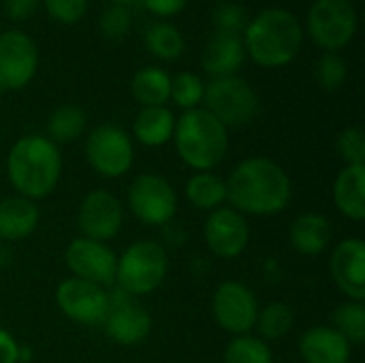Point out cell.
<instances>
[{"label":"cell","mask_w":365,"mask_h":363,"mask_svg":"<svg viewBox=\"0 0 365 363\" xmlns=\"http://www.w3.org/2000/svg\"><path fill=\"white\" fill-rule=\"evenodd\" d=\"M334 203L338 212L353 220L365 218V165H344L334 182Z\"/></svg>","instance_id":"7402d4cb"},{"label":"cell","mask_w":365,"mask_h":363,"mask_svg":"<svg viewBox=\"0 0 365 363\" xmlns=\"http://www.w3.org/2000/svg\"><path fill=\"white\" fill-rule=\"evenodd\" d=\"M130 92L141 107H165L171 96V75L160 66H143L133 75Z\"/></svg>","instance_id":"d4e9b609"},{"label":"cell","mask_w":365,"mask_h":363,"mask_svg":"<svg viewBox=\"0 0 365 363\" xmlns=\"http://www.w3.org/2000/svg\"><path fill=\"white\" fill-rule=\"evenodd\" d=\"M175 116L169 107H141L133 120V137L145 148H160L173 139Z\"/></svg>","instance_id":"603a6c76"},{"label":"cell","mask_w":365,"mask_h":363,"mask_svg":"<svg viewBox=\"0 0 365 363\" xmlns=\"http://www.w3.org/2000/svg\"><path fill=\"white\" fill-rule=\"evenodd\" d=\"M186 201L201 210V212H214L222 205H227V184L220 175L212 171H197L186 180L184 186Z\"/></svg>","instance_id":"cb8c5ba5"},{"label":"cell","mask_w":365,"mask_h":363,"mask_svg":"<svg viewBox=\"0 0 365 363\" xmlns=\"http://www.w3.org/2000/svg\"><path fill=\"white\" fill-rule=\"evenodd\" d=\"M143 43H145V49L158 58V60H178L184 49H186V41H184V34L169 21H154L145 28V34H143Z\"/></svg>","instance_id":"4316f807"},{"label":"cell","mask_w":365,"mask_h":363,"mask_svg":"<svg viewBox=\"0 0 365 363\" xmlns=\"http://www.w3.org/2000/svg\"><path fill=\"white\" fill-rule=\"evenodd\" d=\"M130 24H133V17H130L128 6H120V4L107 6L103 11L101 19H98L101 34L107 41H120V39H124L128 34V30H130Z\"/></svg>","instance_id":"e575fe53"},{"label":"cell","mask_w":365,"mask_h":363,"mask_svg":"<svg viewBox=\"0 0 365 363\" xmlns=\"http://www.w3.org/2000/svg\"><path fill=\"white\" fill-rule=\"evenodd\" d=\"M336 150L344 165H365V135L361 126H346L336 137Z\"/></svg>","instance_id":"d6a6232c"},{"label":"cell","mask_w":365,"mask_h":363,"mask_svg":"<svg viewBox=\"0 0 365 363\" xmlns=\"http://www.w3.org/2000/svg\"><path fill=\"white\" fill-rule=\"evenodd\" d=\"M331 235H334L331 223L317 212L299 214L289 229V242L293 250L304 257L323 255L331 244Z\"/></svg>","instance_id":"44dd1931"},{"label":"cell","mask_w":365,"mask_h":363,"mask_svg":"<svg viewBox=\"0 0 365 363\" xmlns=\"http://www.w3.org/2000/svg\"><path fill=\"white\" fill-rule=\"evenodd\" d=\"M299 355L304 363H349L353 347L331 325H314L302 334Z\"/></svg>","instance_id":"d6986e66"},{"label":"cell","mask_w":365,"mask_h":363,"mask_svg":"<svg viewBox=\"0 0 365 363\" xmlns=\"http://www.w3.org/2000/svg\"><path fill=\"white\" fill-rule=\"evenodd\" d=\"M128 210L130 214L148 225H169L178 214V193L169 180L158 173H139L128 186Z\"/></svg>","instance_id":"9c48e42d"},{"label":"cell","mask_w":365,"mask_h":363,"mask_svg":"<svg viewBox=\"0 0 365 363\" xmlns=\"http://www.w3.org/2000/svg\"><path fill=\"white\" fill-rule=\"evenodd\" d=\"M64 263L68 272L73 274V278H79V280H86L105 289L115 282L118 255L105 242L75 237L64 250Z\"/></svg>","instance_id":"7c38bea8"},{"label":"cell","mask_w":365,"mask_h":363,"mask_svg":"<svg viewBox=\"0 0 365 363\" xmlns=\"http://www.w3.org/2000/svg\"><path fill=\"white\" fill-rule=\"evenodd\" d=\"M214 26L216 32H227V34H242L246 24H248V13L240 2L225 0L214 9Z\"/></svg>","instance_id":"836d02e7"},{"label":"cell","mask_w":365,"mask_h":363,"mask_svg":"<svg viewBox=\"0 0 365 363\" xmlns=\"http://www.w3.org/2000/svg\"><path fill=\"white\" fill-rule=\"evenodd\" d=\"M88 116L79 105L66 103L56 107L47 118V139L56 145L73 143L86 133Z\"/></svg>","instance_id":"484cf974"},{"label":"cell","mask_w":365,"mask_h":363,"mask_svg":"<svg viewBox=\"0 0 365 363\" xmlns=\"http://www.w3.org/2000/svg\"><path fill=\"white\" fill-rule=\"evenodd\" d=\"M62 175V154L43 135L19 137L6 156V178L19 197L30 201L49 197Z\"/></svg>","instance_id":"7a4b0ae2"},{"label":"cell","mask_w":365,"mask_h":363,"mask_svg":"<svg viewBox=\"0 0 365 363\" xmlns=\"http://www.w3.org/2000/svg\"><path fill=\"white\" fill-rule=\"evenodd\" d=\"M41 220V212L34 201L26 197H6L0 201V242H21L30 237Z\"/></svg>","instance_id":"ffe728a7"},{"label":"cell","mask_w":365,"mask_h":363,"mask_svg":"<svg viewBox=\"0 0 365 363\" xmlns=\"http://www.w3.org/2000/svg\"><path fill=\"white\" fill-rule=\"evenodd\" d=\"M227 203L244 216H276L291 203L293 184L282 165L267 156H250L233 167Z\"/></svg>","instance_id":"6da1fadb"},{"label":"cell","mask_w":365,"mask_h":363,"mask_svg":"<svg viewBox=\"0 0 365 363\" xmlns=\"http://www.w3.org/2000/svg\"><path fill=\"white\" fill-rule=\"evenodd\" d=\"M0 363H19V342L0 327Z\"/></svg>","instance_id":"f35d334b"},{"label":"cell","mask_w":365,"mask_h":363,"mask_svg":"<svg viewBox=\"0 0 365 363\" xmlns=\"http://www.w3.org/2000/svg\"><path fill=\"white\" fill-rule=\"evenodd\" d=\"M43 6L53 21L71 26L86 15L88 0H43Z\"/></svg>","instance_id":"d590c367"},{"label":"cell","mask_w":365,"mask_h":363,"mask_svg":"<svg viewBox=\"0 0 365 363\" xmlns=\"http://www.w3.org/2000/svg\"><path fill=\"white\" fill-rule=\"evenodd\" d=\"M141 4L152 13V15H158V17H173V15H180L188 0H141Z\"/></svg>","instance_id":"74e56055"},{"label":"cell","mask_w":365,"mask_h":363,"mask_svg":"<svg viewBox=\"0 0 365 363\" xmlns=\"http://www.w3.org/2000/svg\"><path fill=\"white\" fill-rule=\"evenodd\" d=\"M109 340L120 347H137L141 344L152 332V317L150 312L122 291L109 293V310L101 323Z\"/></svg>","instance_id":"5bb4252c"},{"label":"cell","mask_w":365,"mask_h":363,"mask_svg":"<svg viewBox=\"0 0 365 363\" xmlns=\"http://www.w3.org/2000/svg\"><path fill=\"white\" fill-rule=\"evenodd\" d=\"M222 363H274V353L259 336H235L222 355Z\"/></svg>","instance_id":"f546056e"},{"label":"cell","mask_w":365,"mask_h":363,"mask_svg":"<svg viewBox=\"0 0 365 363\" xmlns=\"http://www.w3.org/2000/svg\"><path fill=\"white\" fill-rule=\"evenodd\" d=\"M242 34L246 56L263 68H280L291 64L304 45V28L299 19L280 6L257 13L246 24Z\"/></svg>","instance_id":"3957f363"},{"label":"cell","mask_w":365,"mask_h":363,"mask_svg":"<svg viewBox=\"0 0 365 363\" xmlns=\"http://www.w3.org/2000/svg\"><path fill=\"white\" fill-rule=\"evenodd\" d=\"M306 28L321 49L338 53L357 32V9L353 0H314Z\"/></svg>","instance_id":"ba28073f"},{"label":"cell","mask_w":365,"mask_h":363,"mask_svg":"<svg viewBox=\"0 0 365 363\" xmlns=\"http://www.w3.org/2000/svg\"><path fill=\"white\" fill-rule=\"evenodd\" d=\"M207 250L218 259H237L250 242V225L244 214L231 205H222L207 214L203 225Z\"/></svg>","instance_id":"2e32d148"},{"label":"cell","mask_w":365,"mask_h":363,"mask_svg":"<svg viewBox=\"0 0 365 363\" xmlns=\"http://www.w3.org/2000/svg\"><path fill=\"white\" fill-rule=\"evenodd\" d=\"M259 94L242 77H220L205 86L203 109L210 111L227 131L250 124L259 113Z\"/></svg>","instance_id":"8992f818"},{"label":"cell","mask_w":365,"mask_h":363,"mask_svg":"<svg viewBox=\"0 0 365 363\" xmlns=\"http://www.w3.org/2000/svg\"><path fill=\"white\" fill-rule=\"evenodd\" d=\"M169 272V257L160 242L137 240L118 257L115 287L130 297H145L160 289Z\"/></svg>","instance_id":"5b68a950"},{"label":"cell","mask_w":365,"mask_h":363,"mask_svg":"<svg viewBox=\"0 0 365 363\" xmlns=\"http://www.w3.org/2000/svg\"><path fill=\"white\" fill-rule=\"evenodd\" d=\"M203 94H205V83L201 81L199 75L195 73H178L175 77H171V96L169 101H173L180 109L190 111L203 105Z\"/></svg>","instance_id":"4dcf8cb0"},{"label":"cell","mask_w":365,"mask_h":363,"mask_svg":"<svg viewBox=\"0 0 365 363\" xmlns=\"http://www.w3.org/2000/svg\"><path fill=\"white\" fill-rule=\"evenodd\" d=\"M293 325H295L293 308L284 302H269L267 306L259 308L255 329L263 342H274L289 336Z\"/></svg>","instance_id":"83f0119b"},{"label":"cell","mask_w":365,"mask_h":363,"mask_svg":"<svg viewBox=\"0 0 365 363\" xmlns=\"http://www.w3.org/2000/svg\"><path fill=\"white\" fill-rule=\"evenodd\" d=\"M113 4H120V6H128V4H133V2H137V0H111Z\"/></svg>","instance_id":"b9f144b4"},{"label":"cell","mask_w":365,"mask_h":363,"mask_svg":"<svg viewBox=\"0 0 365 363\" xmlns=\"http://www.w3.org/2000/svg\"><path fill=\"white\" fill-rule=\"evenodd\" d=\"M173 145L180 160L197 171H214L229 154V131L203 107L184 111L175 120Z\"/></svg>","instance_id":"277c9868"},{"label":"cell","mask_w":365,"mask_h":363,"mask_svg":"<svg viewBox=\"0 0 365 363\" xmlns=\"http://www.w3.org/2000/svg\"><path fill=\"white\" fill-rule=\"evenodd\" d=\"M259 308L255 291L237 280L220 282L212 295V315L218 327L233 338L246 336L255 329Z\"/></svg>","instance_id":"30bf717a"},{"label":"cell","mask_w":365,"mask_h":363,"mask_svg":"<svg viewBox=\"0 0 365 363\" xmlns=\"http://www.w3.org/2000/svg\"><path fill=\"white\" fill-rule=\"evenodd\" d=\"M77 225H79L81 237L107 244L122 231L124 205L113 193L105 188L90 190L79 203Z\"/></svg>","instance_id":"4fadbf2b"},{"label":"cell","mask_w":365,"mask_h":363,"mask_svg":"<svg viewBox=\"0 0 365 363\" xmlns=\"http://www.w3.org/2000/svg\"><path fill=\"white\" fill-rule=\"evenodd\" d=\"M331 327L351 344L364 347L365 344V302L346 300L336 306L331 312Z\"/></svg>","instance_id":"f1b7e54d"},{"label":"cell","mask_w":365,"mask_h":363,"mask_svg":"<svg viewBox=\"0 0 365 363\" xmlns=\"http://www.w3.org/2000/svg\"><path fill=\"white\" fill-rule=\"evenodd\" d=\"M86 160L103 178L118 180L135 163L133 137L118 124H98L86 137Z\"/></svg>","instance_id":"52a82bcc"},{"label":"cell","mask_w":365,"mask_h":363,"mask_svg":"<svg viewBox=\"0 0 365 363\" xmlns=\"http://www.w3.org/2000/svg\"><path fill=\"white\" fill-rule=\"evenodd\" d=\"M329 272L346 300L365 302V244L361 237H346L334 246Z\"/></svg>","instance_id":"e0dca14e"},{"label":"cell","mask_w":365,"mask_h":363,"mask_svg":"<svg viewBox=\"0 0 365 363\" xmlns=\"http://www.w3.org/2000/svg\"><path fill=\"white\" fill-rule=\"evenodd\" d=\"M9 263H11V252H9L6 244H0V267H4Z\"/></svg>","instance_id":"60d3db41"},{"label":"cell","mask_w":365,"mask_h":363,"mask_svg":"<svg viewBox=\"0 0 365 363\" xmlns=\"http://www.w3.org/2000/svg\"><path fill=\"white\" fill-rule=\"evenodd\" d=\"M244 60H246V49H244L242 34L214 32L205 43L201 66L212 79H220V77L237 75Z\"/></svg>","instance_id":"ac0fdd59"},{"label":"cell","mask_w":365,"mask_h":363,"mask_svg":"<svg viewBox=\"0 0 365 363\" xmlns=\"http://www.w3.org/2000/svg\"><path fill=\"white\" fill-rule=\"evenodd\" d=\"M56 304L66 319L79 325H101L109 310V293L105 287L64 278L56 289Z\"/></svg>","instance_id":"9a60e30c"},{"label":"cell","mask_w":365,"mask_h":363,"mask_svg":"<svg viewBox=\"0 0 365 363\" xmlns=\"http://www.w3.org/2000/svg\"><path fill=\"white\" fill-rule=\"evenodd\" d=\"M346 77H349V66H346V60L340 53L325 51L319 58V62L314 66V79L323 90L336 92L338 88H342L346 83Z\"/></svg>","instance_id":"1f68e13d"},{"label":"cell","mask_w":365,"mask_h":363,"mask_svg":"<svg viewBox=\"0 0 365 363\" xmlns=\"http://www.w3.org/2000/svg\"><path fill=\"white\" fill-rule=\"evenodd\" d=\"M38 68V47L24 30H4L0 34V90L26 88Z\"/></svg>","instance_id":"8fae6325"},{"label":"cell","mask_w":365,"mask_h":363,"mask_svg":"<svg viewBox=\"0 0 365 363\" xmlns=\"http://www.w3.org/2000/svg\"><path fill=\"white\" fill-rule=\"evenodd\" d=\"M32 362V349L28 344H19V363H30Z\"/></svg>","instance_id":"ab89813d"},{"label":"cell","mask_w":365,"mask_h":363,"mask_svg":"<svg viewBox=\"0 0 365 363\" xmlns=\"http://www.w3.org/2000/svg\"><path fill=\"white\" fill-rule=\"evenodd\" d=\"M2 4H4V13L9 19L26 21L36 13L41 0H2Z\"/></svg>","instance_id":"8d00e7d4"}]
</instances>
